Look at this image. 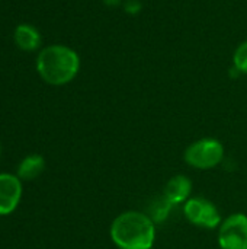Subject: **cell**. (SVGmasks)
Returning <instances> with one entry per match:
<instances>
[{
	"label": "cell",
	"instance_id": "10",
	"mask_svg": "<svg viewBox=\"0 0 247 249\" xmlns=\"http://www.w3.org/2000/svg\"><path fill=\"white\" fill-rule=\"evenodd\" d=\"M233 63L237 71L247 74V41L242 42L233 55Z\"/></svg>",
	"mask_w": 247,
	"mask_h": 249
},
{
	"label": "cell",
	"instance_id": "5",
	"mask_svg": "<svg viewBox=\"0 0 247 249\" xmlns=\"http://www.w3.org/2000/svg\"><path fill=\"white\" fill-rule=\"evenodd\" d=\"M218 245L221 249H247V216L233 213L223 219L218 228Z\"/></svg>",
	"mask_w": 247,
	"mask_h": 249
},
{
	"label": "cell",
	"instance_id": "3",
	"mask_svg": "<svg viewBox=\"0 0 247 249\" xmlns=\"http://www.w3.org/2000/svg\"><path fill=\"white\" fill-rule=\"evenodd\" d=\"M224 159V146L220 140L204 137L191 143L183 153V160L194 169L208 171L218 166Z\"/></svg>",
	"mask_w": 247,
	"mask_h": 249
},
{
	"label": "cell",
	"instance_id": "1",
	"mask_svg": "<svg viewBox=\"0 0 247 249\" xmlns=\"http://www.w3.org/2000/svg\"><path fill=\"white\" fill-rule=\"evenodd\" d=\"M109 236L118 249H153L156 226L150 216L138 210H127L112 220Z\"/></svg>",
	"mask_w": 247,
	"mask_h": 249
},
{
	"label": "cell",
	"instance_id": "6",
	"mask_svg": "<svg viewBox=\"0 0 247 249\" xmlns=\"http://www.w3.org/2000/svg\"><path fill=\"white\" fill-rule=\"evenodd\" d=\"M22 198V182L17 175L0 174V216L16 210Z\"/></svg>",
	"mask_w": 247,
	"mask_h": 249
},
{
	"label": "cell",
	"instance_id": "9",
	"mask_svg": "<svg viewBox=\"0 0 247 249\" xmlns=\"http://www.w3.org/2000/svg\"><path fill=\"white\" fill-rule=\"evenodd\" d=\"M15 42L19 48L25 51H33L41 44V36L38 31L29 25H19L15 29Z\"/></svg>",
	"mask_w": 247,
	"mask_h": 249
},
{
	"label": "cell",
	"instance_id": "7",
	"mask_svg": "<svg viewBox=\"0 0 247 249\" xmlns=\"http://www.w3.org/2000/svg\"><path fill=\"white\" fill-rule=\"evenodd\" d=\"M192 194V181L186 175H175L165 185V200L169 204H185Z\"/></svg>",
	"mask_w": 247,
	"mask_h": 249
},
{
	"label": "cell",
	"instance_id": "12",
	"mask_svg": "<svg viewBox=\"0 0 247 249\" xmlns=\"http://www.w3.org/2000/svg\"><path fill=\"white\" fill-rule=\"evenodd\" d=\"M0 153H1V147H0Z\"/></svg>",
	"mask_w": 247,
	"mask_h": 249
},
{
	"label": "cell",
	"instance_id": "2",
	"mask_svg": "<svg viewBox=\"0 0 247 249\" xmlns=\"http://www.w3.org/2000/svg\"><path fill=\"white\" fill-rule=\"evenodd\" d=\"M80 69V58L76 51L66 45H49L36 58V70L42 80L61 86L71 82Z\"/></svg>",
	"mask_w": 247,
	"mask_h": 249
},
{
	"label": "cell",
	"instance_id": "8",
	"mask_svg": "<svg viewBox=\"0 0 247 249\" xmlns=\"http://www.w3.org/2000/svg\"><path fill=\"white\" fill-rule=\"evenodd\" d=\"M45 169V160L41 155L26 156L17 166V177L20 181H33Z\"/></svg>",
	"mask_w": 247,
	"mask_h": 249
},
{
	"label": "cell",
	"instance_id": "11",
	"mask_svg": "<svg viewBox=\"0 0 247 249\" xmlns=\"http://www.w3.org/2000/svg\"><path fill=\"white\" fill-rule=\"evenodd\" d=\"M106 6H118L121 3V0H102Z\"/></svg>",
	"mask_w": 247,
	"mask_h": 249
},
{
	"label": "cell",
	"instance_id": "4",
	"mask_svg": "<svg viewBox=\"0 0 247 249\" xmlns=\"http://www.w3.org/2000/svg\"><path fill=\"white\" fill-rule=\"evenodd\" d=\"M183 213L191 225L202 229H218L223 222L218 207L205 197H191L183 204Z\"/></svg>",
	"mask_w": 247,
	"mask_h": 249
}]
</instances>
